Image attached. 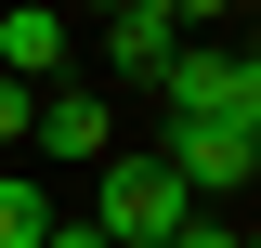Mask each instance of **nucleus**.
<instances>
[{
  "label": "nucleus",
  "mask_w": 261,
  "mask_h": 248,
  "mask_svg": "<svg viewBox=\"0 0 261 248\" xmlns=\"http://www.w3.org/2000/svg\"><path fill=\"white\" fill-rule=\"evenodd\" d=\"M157 105L170 118H222V131H261V65L222 53V39H183V53L157 65Z\"/></svg>",
  "instance_id": "obj_1"
},
{
  "label": "nucleus",
  "mask_w": 261,
  "mask_h": 248,
  "mask_svg": "<svg viewBox=\"0 0 261 248\" xmlns=\"http://www.w3.org/2000/svg\"><path fill=\"white\" fill-rule=\"evenodd\" d=\"M196 222V196L170 183L157 157H105V183H92V235L105 248H157V235H183Z\"/></svg>",
  "instance_id": "obj_2"
},
{
  "label": "nucleus",
  "mask_w": 261,
  "mask_h": 248,
  "mask_svg": "<svg viewBox=\"0 0 261 248\" xmlns=\"http://www.w3.org/2000/svg\"><path fill=\"white\" fill-rule=\"evenodd\" d=\"M157 170L196 196V209H209V196H248V183H261V131H222V118H170Z\"/></svg>",
  "instance_id": "obj_3"
},
{
  "label": "nucleus",
  "mask_w": 261,
  "mask_h": 248,
  "mask_svg": "<svg viewBox=\"0 0 261 248\" xmlns=\"http://www.w3.org/2000/svg\"><path fill=\"white\" fill-rule=\"evenodd\" d=\"M27 157H65V170H79V157H118V105L79 92V79L39 92V105H27Z\"/></svg>",
  "instance_id": "obj_4"
},
{
  "label": "nucleus",
  "mask_w": 261,
  "mask_h": 248,
  "mask_svg": "<svg viewBox=\"0 0 261 248\" xmlns=\"http://www.w3.org/2000/svg\"><path fill=\"white\" fill-rule=\"evenodd\" d=\"M53 65H65V0H13V13H0V79L39 92Z\"/></svg>",
  "instance_id": "obj_5"
},
{
  "label": "nucleus",
  "mask_w": 261,
  "mask_h": 248,
  "mask_svg": "<svg viewBox=\"0 0 261 248\" xmlns=\"http://www.w3.org/2000/svg\"><path fill=\"white\" fill-rule=\"evenodd\" d=\"M170 53H183V27H170V0H118V13H105V65H130V79H157Z\"/></svg>",
  "instance_id": "obj_6"
},
{
  "label": "nucleus",
  "mask_w": 261,
  "mask_h": 248,
  "mask_svg": "<svg viewBox=\"0 0 261 248\" xmlns=\"http://www.w3.org/2000/svg\"><path fill=\"white\" fill-rule=\"evenodd\" d=\"M53 235V196H39V170H0V248H39Z\"/></svg>",
  "instance_id": "obj_7"
},
{
  "label": "nucleus",
  "mask_w": 261,
  "mask_h": 248,
  "mask_svg": "<svg viewBox=\"0 0 261 248\" xmlns=\"http://www.w3.org/2000/svg\"><path fill=\"white\" fill-rule=\"evenodd\" d=\"M27 105H39V92H27V79H0V157L27 144Z\"/></svg>",
  "instance_id": "obj_8"
},
{
  "label": "nucleus",
  "mask_w": 261,
  "mask_h": 248,
  "mask_svg": "<svg viewBox=\"0 0 261 248\" xmlns=\"http://www.w3.org/2000/svg\"><path fill=\"white\" fill-rule=\"evenodd\" d=\"M157 248H248V235H235V222H209V209H196L183 235H157Z\"/></svg>",
  "instance_id": "obj_9"
},
{
  "label": "nucleus",
  "mask_w": 261,
  "mask_h": 248,
  "mask_svg": "<svg viewBox=\"0 0 261 248\" xmlns=\"http://www.w3.org/2000/svg\"><path fill=\"white\" fill-rule=\"evenodd\" d=\"M222 13H235V0H170V27H222Z\"/></svg>",
  "instance_id": "obj_10"
},
{
  "label": "nucleus",
  "mask_w": 261,
  "mask_h": 248,
  "mask_svg": "<svg viewBox=\"0 0 261 248\" xmlns=\"http://www.w3.org/2000/svg\"><path fill=\"white\" fill-rule=\"evenodd\" d=\"M39 248H105V235H92V222H53V235H39Z\"/></svg>",
  "instance_id": "obj_11"
}]
</instances>
